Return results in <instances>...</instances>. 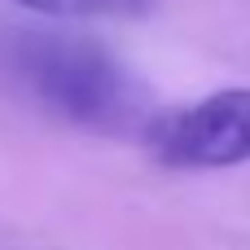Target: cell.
Wrapping results in <instances>:
<instances>
[{
    "instance_id": "obj_2",
    "label": "cell",
    "mask_w": 250,
    "mask_h": 250,
    "mask_svg": "<svg viewBox=\"0 0 250 250\" xmlns=\"http://www.w3.org/2000/svg\"><path fill=\"white\" fill-rule=\"evenodd\" d=\"M141 145L171 171H220L250 163V88H224L202 101L154 110Z\"/></svg>"
},
{
    "instance_id": "obj_3",
    "label": "cell",
    "mask_w": 250,
    "mask_h": 250,
    "mask_svg": "<svg viewBox=\"0 0 250 250\" xmlns=\"http://www.w3.org/2000/svg\"><path fill=\"white\" fill-rule=\"evenodd\" d=\"M31 13H44V18H141L154 9V0H13Z\"/></svg>"
},
{
    "instance_id": "obj_1",
    "label": "cell",
    "mask_w": 250,
    "mask_h": 250,
    "mask_svg": "<svg viewBox=\"0 0 250 250\" xmlns=\"http://www.w3.org/2000/svg\"><path fill=\"white\" fill-rule=\"evenodd\" d=\"M9 79L53 119L83 132H141L154 119L145 83L97 40L62 31H13L4 40Z\"/></svg>"
}]
</instances>
